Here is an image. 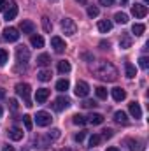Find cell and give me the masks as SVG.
Masks as SVG:
<instances>
[{"label":"cell","mask_w":149,"mask_h":151,"mask_svg":"<svg viewBox=\"0 0 149 151\" xmlns=\"http://www.w3.org/2000/svg\"><path fill=\"white\" fill-rule=\"evenodd\" d=\"M98 12H100L98 7H95V5H90V7H88V16H90V18H97Z\"/></svg>","instance_id":"cell-35"},{"label":"cell","mask_w":149,"mask_h":151,"mask_svg":"<svg viewBox=\"0 0 149 151\" xmlns=\"http://www.w3.org/2000/svg\"><path fill=\"white\" fill-rule=\"evenodd\" d=\"M16 93H18V97L23 99V102H25L27 107H32V100H30V84H28V83H18V84H16Z\"/></svg>","instance_id":"cell-2"},{"label":"cell","mask_w":149,"mask_h":151,"mask_svg":"<svg viewBox=\"0 0 149 151\" xmlns=\"http://www.w3.org/2000/svg\"><path fill=\"white\" fill-rule=\"evenodd\" d=\"M95 106H97V102H95V100H90V99L82 102V107H86V109H91V107H95Z\"/></svg>","instance_id":"cell-39"},{"label":"cell","mask_w":149,"mask_h":151,"mask_svg":"<svg viewBox=\"0 0 149 151\" xmlns=\"http://www.w3.org/2000/svg\"><path fill=\"white\" fill-rule=\"evenodd\" d=\"M111 95L116 102H121V100L126 99V91H125L123 88H114V90H111Z\"/></svg>","instance_id":"cell-16"},{"label":"cell","mask_w":149,"mask_h":151,"mask_svg":"<svg viewBox=\"0 0 149 151\" xmlns=\"http://www.w3.org/2000/svg\"><path fill=\"white\" fill-rule=\"evenodd\" d=\"M19 28H21L23 34H34V32H35V25H34L30 19H23L21 25H19Z\"/></svg>","instance_id":"cell-13"},{"label":"cell","mask_w":149,"mask_h":151,"mask_svg":"<svg viewBox=\"0 0 149 151\" xmlns=\"http://www.w3.org/2000/svg\"><path fill=\"white\" fill-rule=\"evenodd\" d=\"M30 44H32L34 47H42V46H44V39L40 37V35H32V37H30Z\"/></svg>","instance_id":"cell-27"},{"label":"cell","mask_w":149,"mask_h":151,"mask_svg":"<svg viewBox=\"0 0 149 151\" xmlns=\"http://www.w3.org/2000/svg\"><path fill=\"white\" fill-rule=\"evenodd\" d=\"M112 135H114V134H112V130H111V128H105V130H104V134H102L100 137H104V139H111Z\"/></svg>","instance_id":"cell-41"},{"label":"cell","mask_w":149,"mask_h":151,"mask_svg":"<svg viewBox=\"0 0 149 151\" xmlns=\"http://www.w3.org/2000/svg\"><path fill=\"white\" fill-rule=\"evenodd\" d=\"M60 135H62V132H60L58 128H53V130H51V132L47 134V141H56V139H58Z\"/></svg>","instance_id":"cell-32"},{"label":"cell","mask_w":149,"mask_h":151,"mask_svg":"<svg viewBox=\"0 0 149 151\" xmlns=\"http://www.w3.org/2000/svg\"><path fill=\"white\" fill-rule=\"evenodd\" d=\"M7 62H9V53H7L5 49L0 47V67H4Z\"/></svg>","instance_id":"cell-31"},{"label":"cell","mask_w":149,"mask_h":151,"mask_svg":"<svg viewBox=\"0 0 149 151\" xmlns=\"http://www.w3.org/2000/svg\"><path fill=\"white\" fill-rule=\"evenodd\" d=\"M0 99H5V90L4 88H0Z\"/></svg>","instance_id":"cell-47"},{"label":"cell","mask_w":149,"mask_h":151,"mask_svg":"<svg viewBox=\"0 0 149 151\" xmlns=\"http://www.w3.org/2000/svg\"><path fill=\"white\" fill-rule=\"evenodd\" d=\"M114 21L119 23V25H125V23H128V14H125V12H116V14H114Z\"/></svg>","instance_id":"cell-25"},{"label":"cell","mask_w":149,"mask_h":151,"mask_svg":"<svg viewBox=\"0 0 149 151\" xmlns=\"http://www.w3.org/2000/svg\"><path fill=\"white\" fill-rule=\"evenodd\" d=\"M128 111H130V114H132L135 119L142 118V109H140V106H139L137 102H132V104L128 106Z\"/></svg>","instance_id":"cell-15"},{"label":"cell","mask_w":149,"mask_h":151,"mask_svg":"<svg viewBox=\"0 0 149 151\" xmlns=\"http://www.w3.org/2000/svg\"><path fill=\"white\" fill-rule=\"evenodd\" d=\"M21 151H23V150H21ZM25 151H27V150H25Z\"/></svg>","instance_id":"cell-53"},{"label":"cell","mask_w":149,"mask_h":151,"mask_svg":"<svg viewBox=\"0 0 149 151\" xmlns=\"http://www.w3.org/2000/svg\"><path fill=\"white\" fill-rule=\"evenodd\" d=\"M98 30H100L102 34L111 32L112 30V23L109 21V19H100V21H98Z\"/></svg>","instance_id":"cell-18"},{"label":"cell","mask_w":149,"mask_h":151,"mask_svg":"<svg viewBox=\"0 0 149 151\" xmlns=\"http://www.w3.org/2000/svg\"><path fill=\"white\" fill-rule=\"evenodd\" d=\"M9 107H11V111H18V100L16 99H9Z\"/></svg>","instance_id":"cell-40"},{"label":"cell","mask_w":149,"mask_h":151,"mask_svg":"<svg viewBox=\"0 0 149 151\" xmlns=\"http://www.w3.org/2000/svg\"><path fill=\"white\" fill-rule=\"evenodd\" d=\"M132 14H133L135 18H139V19L146 18V16H148V5H144V4H135V5H132Z\"/></svg>","instance_id":"cell-4"},{"label":"cell","mask_w":149,"mask_h":151,"mask_svg":"<svg viewBox=\"0 0 149 151\" xmlns=\"http://www.w3.org/2000/svg\"><path fill=\"white\" fill-rule=\"evenodd\" d=\"M51 63V56L47 53H42L40 56H37V65L39 67H47Z\"/></svg>","instance_id":"cell-22"},{"label":"cell","mask_w":149,"mask_h":151,"mask_svg":"<svg viewBox=\"0 0 149 151\" xmlns=\"http://www.w3.org/2000/svg\"><path fill=\"white\" fill-rule=\"evenodd\" d=\"M74 93L77 95V97H86L88 93H90V84L86 83V81H77V84H75V90Z\"/></svg>","instance_id":"cell-7"},{"label":"cell","mask_w":149,"mask_h":151,"mask_svg":"<svg viewBox=\"0 0 149 151\" xmlns=\"http://www.w3.org/2000/svg\"><path fill=\"white\" fill-rule=\"evenodd\" d=\"M69 86H70V83H69L67 79H60V81L56 83V90H58V91H67Z\"/></svg>","instance_id":"cell-29"},{"label":"cell","mask_w":149,"mask_h":151,"mask_svg":"<svg viewBox=\"0 0 149 151\" xmlns=\"http://www.w3.org/2000/svg\"><path fill=\"white\" fill-rule=\"evenodd\" d=\"M2 114H4V109H2V107H0V116H2Z\"/></svg>","instance_id":"cell-51"},{"label":"cell","mask_w":149,"mask_h":151,"mask_svg":"<svg viewBox=\"0 0 149 151\" xmlns=\"http://www.w3.org/2000/svg\"><path fill=\"white\" fill-rule=\"evenodd\" d=\"M42 28H44V32H47V34H51V30H53V23H51V19H49L47 16H42Z\"/></svg>","instance_id":"cell-26"},{"label":"cell","mask_w":149,"mask_h":151,"mask_svg":"<svg viewBox=\"0 0 149 151\" xmlns=\"http://www.w3.org/2000/svg\"><path fill=\"white\" fill-rule=\"evenodd\" d=\"M77 2H79V4H86L88 0H77Z\"/></svg>","instance_id":"cell-50"},{"label":"cell","mask_w":149,"mask_h":151,"mask_svg":"<svg viewBox=\"0 0 149 151\" xmlns=\"http://www.w3.org/2000/svg\"><path fill=\"white\" fill-rule=\"evenodd\" d=\"M86 123H91V125H102L104 123V116L100 113H91L86 118Z\"/></svg>","instance_id":"cell-14"},{"label":"cell","mask_w":149,"mask_h":151,"mask_svg":"<svg viewBox=\"0 0 149 151\" xmlns=\"http://www.w3.org/2000/svg\"><path fill=\"white\" fill-rule=\"evenodd\" d=\"M70 69H72V67H70V63H69L67 60H60V62H58V72H60V74H69Z\"/></svg>","instance_id":"cell-23"},{"label":"cell","mask_w":149,"mask_h":151,"mask_svg":"<svg viewBox=\"0 0 149 151\" xmlns=\"http://www.w3.org/2000/svg\"><path fill=\"white\" fill-rule=\"evenodd\" d=\"M125 74H126V77L133 79V77L137 76V69H135V65L130 63V62H126V63H125Z\"/></svg>","instance_id":"cell-21"},{"label":"cell","mask_w":149,"mask_h":151,"mask_svg":"<svg viewBox=\"0 0 149 151\" xmlns=\"http://www.w3.org/2000/svg\"><path fill=\"white\" fill-rule=\"evenodd\" d=\"M95 74L98 76L100 79H104V81L112 83V81H116V79H117L119 72H117V69L112 65L111 62H100V63L95 67Z\"/></svg>","instance_id":"cell-1"},{"label":"cell","mask_w":149,"mask_h":151,"mask_svg":"<svg viewBox=\"0 0 149 151\" xmlns=\"http://www.w3.org/2000/svg\"><path fill=\"white\" fill-rule=\"evenodd\" d=\"M98 2H100V5H105V7H109V5L114 4V0H98Z\"/></svg>","instance_id":"cell-44"},{"label":"cell","mask_w":149,"mask_h":151,"mask_svg":"<svg viewBox=\"0 0 149 151\" xmlns=\"http://www.w3.org/2000/svg\"><path fill=\"white\" fill-rule=\"evenodd\" d=\"M102 142V137L98 135V134H93L91 137H90V146H98Z\"/></svg>","instance_id":"cell-34"},{"label":"cell","mask_w":149,"mask_h":151,"mask_svg":"<svg viewBox=\"0 0 149 151\" xmlns=\"http://www.w3.org/2000/svg\"><path fill=\"white\" fill-rule=\"evenodd\" d=\"M84 135H86L84 132H79V134H75V135H74V139H75V141H77V142H81V141L84 139Z\"/></svg>","instance_id":"cell-43"},{"label":"cell","mask_w":149,"mask_h":151,"mask_svg":"<svg viewBox=\"0 0 149 151\" xmlns=\"http://www.w3.org/2000/svg\"><path fill=\"white\" fill-rule=\"evenodd\" d=\"M49 95H51V91L47 88H40V90H37V93H35V102L37 104H44L49 99Z\"/></svg>","instance_id":"cell-12"},{"label":"cell","mask_w":149,"mask_h":151,"mask_svg":"<svg viewBox=\"0 0 149 151\" xmlns=\"http://www.w3.org/2000/svg\"><path fill=\"white\" fill-rule=\"evenodd\" d=\"M65 151H69V150H65Z\"/></svg>","instance_id":"cell-54"},{"label":"cell","mask_w":149,"mask_h":151,"mask_svg":"<svg viewBox=\"0 0 149 151\" xmlns=\"http://www.w3.org/2000/svg\"><path fill=\"white\" fill-rule=\"evenodd\" d=\"M69 106H70V99H67V97H58V99L54 100V104H53V109H54V111H65Z\"/></svg>","instance_id":"cell-9"},{"label":"cell","mask_w":149,"mask_h":151,"mask_svg":"<svg viewBox=\"0 0 149 151\" xmlns=\"http://www.w3.org/2000/svg\"><path fill=\"white\" fill-rule=\"evenodd\" d=\"M16 58H18L19 63H27V62L30 60V49L25 47V46H19V47L16 49Z\"/></svg>","instance_id":"cell-5"},{"label":"cell","mask_w":149,"mask_h":151,"mask_svg":"<svg viewBox=\"0 0 149 151\" xmlns=\"http://www.w3.org/2000/svg\"><path fill=\"white\" fill-rule=\"evenodd\" d=\"M100 46H102L104 49H109V46H111V44H109V42H105V40H102V42H100Z\"/></svg>","instance_id":"cell-46"},{"label":"cell","mask_w":149,"mask_h":151,"mask_svg":"<svg viewBox=\"0 0 149 151\" xmlns=\"http://www.w3.org/2000/svg\"><path fill=\"white\" fill-rule=\"evenodd\" d=\"M107 151H119L117 148H107Z\"/></svg>","instance_id":"cell-49"},{"label":"cell","mask_w":149,"mask_h":151,"mask_svg":"<svg viewBox=\"0 0 149 151\" xmlns=\"http://www.w3.org/2000/svg\"><path fill=\"white\" fill-rule=\"evenodd\" d=\"M51 114L46 113V111H39L37 116H35V123H37L39 127H47L49 123H51Z\"/></svg>","instance_id":"cell-6"},{"label":"cell","mask_w":149,"mask_h":151,"mask_svg":"<svg viewBox=\"0 0 149 151\" xmlns=\"http://www.w3.org/2000/svg\"><path fill=\"white\" fill-rule=\"evenodd\" d=\"M126 144H128V148L130 151H144V142H140V141H133V139H128L126 141Z\"/></svg>","instance_id":"cell-17"},{"label":"cell","mask_w":149,"mask_h":151,"mask_svg":"<svg viewBox=\"0 0 149 151\" xmlns=\"http://www.w3.org/2000/svg\"><path fill=\"white\" fill-rule=\"evenodd\" d=\"M2 151H14V148H12V146H4Z\"/></svg>","instance_id":"cell-48"},{"label":"cell","mask_w":149,"mask_h":151,"mask_svg":"<svg viewBox=\"0 0 149 151\" xmlns=\"http://www.w3.org/2000/svg\"><path fill=\"white\" fill-rule=\"evenodd\" d=\"M132 37L128 35V34H125V35H121V39H119V47L121 49H128V47H132Z\"/></svg>","instance_id":"cell-20"},{"label":"cell","mask_w":149,"mask_h":151,"mask_svg":"<svg viewBox=\"0 0 149 151\" xmlns=\"http://www.w3.org/2000/svg\"><path fill=\"white\" fill-rule=\"evenodd\" d=\"M139 65H140V69H144V70L149 69V58L148 56H140V58H139Z\"/></svg>","instance_id":"cell-36"},{"label":"cell","mask_w":149,"mask_h":151,"mask_svg":"<svg viewBox=\"0 0 149 151\" xmlns=\"http://www.w3.org/2000/svg\"><path fill=\"white\" fill-rule=\"evenodd\" d=\"M51 47H53L56 53H63L65 47H67V44H65V40L62 37H51Z\"/></svg>","instance_id":"cell-10"},{"label":"cell","mask_w":149,"mask_h":151,"mask_svg":"<svg viewBox=\"0 0 149 151\" xmlns=\"http://www.w3.org/2000/svg\"><path fill=\"white\" fill-rule=\"evenodd\" d=\"M4 39L9 40V42H16V40L19 39V32H18V28H14V27H7V28L4 30Z\"/></svg>","instance_id":"cell-8"},{"label":"cell","mask_w":149,"mask_h":151,"mask_svg":"<svg viewBox=\"0 0 149 151\" xmlns=\"http://www.w3.org/2000/svg\"><path fill=\"white\" fill-rule=\"evenodd\" d=\"M126 2H128V0H121V4H126Z\"/></svg>","instance_id":"cell-52"},{"label":"cell","mask_w":149,"mask_h":151,"mask_svg":"<svg viewBox=\"0 0 149 151\" xmlns=\"http://www.w3.org/2000/svg\"><path fill=\"white\" fill-rule=\"evenodd\" d=\"M95 91H97V97H98V99H102V100H104V99H107V88H104V86H98Z\"/></svg>","instance_id":"cell-33"},{"label":"cell","mask_w":149,"mask_h":151,"mask_svg":"<svg viewBox=\"0 0 149 151\" xmlns=\"http://www.w3.org/2000/svg\"><path fill=\"white\" fill-rule=\"evenodd\" d=\"M9 137H11L12 141H21V139H23V130L18 128V127H14V128L9 130Z\"/></svg>","instance_id":"cell-19"},{"label":"cell","mask_w":149,"mask_h":151,"mask_svg":"<svg viewBox=\"0 0 149 151\" xmlns=\"http://www.w3.org/2000/svg\"><path fill=\"white\" fill-rule=\"evenodd\" d=\"M5 9H7V0H0V11L4 12Z\"/></svg>","instance_id":"cell-45"},{"label":"cell","mask_w":149,"mask_h":151,"mask_svg":"<svg viewBox=\"0 0 149 151\" xmlns=\"http://www.w3.org/2000/svg\"><path fill=\"white\" fill-rule=\"evenodd\" d=\"M132 32H133V34H135V35L139 37V35H142V34L146 32V27H144L142 23H135V25L132 27Z\"/></svg>","instance_id":"cell-28"},{"label":"cell","mask_w":149,"mask_h":151,"mask_svg":"<svg viewBox=\"0 0 149 151\" xmlns=\"http://www.w3.org/2000/svg\"><path fill=\"white\" fill-rule=\"evenodd\" d=\"M81 58H82V60H86V62H93V55H90V53H82V55H81Z\"/></svg>","instance_id":"cell-42"},{"label":"cell","mask_w":149,"mask_h":151,"mask_svg":"<svg viewBox=\"0 0 149 151\" xmlns=\"http://www.w3.org/2000/svg\"><path fill=\"white\" fill-rule=\"evenodd\" d=\"M62 30H63L65 35H74L77 32V25H75V21L72 18H63L62 19Z\"/></svg>","instance_id":"cell-3"},{"label":"cell","mask_w":149,"mask_h":151,"mask_svg":"<svg viewBox=\"0 0 149 151\" xmlns=\"http://www.w3.org/2000/svg\"><path fill=\"white\" fill-rule=\"evenodd\" d=\"M72 121H74L75 125H86V118H84V116H81V114H75Z\"/></svg>","instance_id":"cell-37"},{"label":"cell","mask_w":149,"mask_h":151,"mask_svg":"<svg viewBox=\"0 0 149 151\" xmlns=\"http://www.w3.org/2000/svg\"><path fill=\"white\" fill-rule=\"evenodd\" d=\"M4 12H5V19H7V21L14 19V18L18 16V4H16V2H11V4H9V7H7Z\"/></svg>","instance_id":"cell-11"},{"label":"cell","mask_w":149,"mask_h":151,"mask_svg":"<svg viewBox=\"0 0 149 151\" xmlns=\"http://www.w3.org/2000/svg\"><path fill=\"white\" fill-rule=\"evenodd\" d=\"M37 77H39V81L46 83V81H49V79H51V70H46V69H44V70H40V72L37 74Z\"/></svg>","instance_id":"cell-30"},{"label":"cell","mask_w":149,"mask_h":151,"mask_svg":"<svg viewBox=\"0 0 149 151\" xmlns=\"http://www.w3.org/2000/svg\"><path fill=\"white\" fill-rule=\"evenodd\" d=\"M23 123H25V128H27V130H32V118H30L28 114L23 116Z\"/></svg>","instance_id":"cell-38"},{"label":"cell","mask_w":149,"mask_h":151,"mask_svg":"<svg viewBox=\"0 0 149 151\" xmlns=\"http://www.w3.org/2000/svg\"><path fill=\"white\" fill-rule=\"evenodd\" d=\"M114 121L119 123V125H126V123H128L126 113H123V111H116V113H114Z\"/></svg>","instance_id":"cell-24"}]
</instances>
